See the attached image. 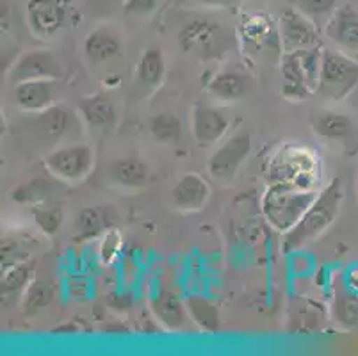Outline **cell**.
I'll use <instances>...</instances> for the list:
<instances>
[{
    "label": "cell",
    "instance_id": "6da1fadb",
    "mask_svg": "<svg viewBox=\"0 0 358 356\" xmlns=\"http://www.w3.org/2000/svg\"><path fill=\"white\" fill-rule=\"evenodd\" d=\"M343 200V180L338 176H335L327 187L317 192L315 200L312 201L307 212L301 215V220L287 234H284L282 251L284 253H294L299 248H303L305 244L312 243L317 237H321L335 223V220H337Z\"/></svg>",
    "mask_w": 358,
    "mask_h": 356
},
{
    "label": "cell",
    "instance_id": "7a4b0ae2",
    "mask_svg": "<svg viewBox=\"0 0 358 356\" xmlns=\"http://www.w3.org/2000/svg\"><path fill=\"white\" fill-rule=\"evenodd\" d=\"M315 196L317 191L314 189L298 187L287 182H271L262 194L260 211L273 230L287 234L301 220Z\"/></svg>",
    "mask_w": 358,
    "mask_h": 356
},
{
    "label": "cell",
    "instance_id": "3957f363",
    "mask_svg": "<svg viewBox=\"0 0 358 356\" xmlns=\"http://www.w3.org/2000/svg\"><path fill=\"white\" fill-rule=\"evenodd\" d=\"M358 86V59L341 50L323 48L315 93L328 102L346 100Z\"/></svg>",
    "mask_w": 358,
    "mask_h": 356
},
{
    "label": "cell",
    "instance_id": "277c9868",
    "mask_svg": "<svg viewBox=\"0 0 358 356\" xmlns=\"http://www.w3.org/2000/svg\"><path fill=\"white\" fill-rule=\"evenodd\" d=\"M95 166V152L87 143H68L45 157V169L64 184H80Z\"/></svg>",
    "mask_w": 358,
    "mask_h": 356
},
{
    "label": "cell",
    "instance_id": "5b68a950",
    "mask_svg": "<svg viewBox=\"0 0 358 356\" xmlns=\"http://www.w3.org/2000/svg\"><path fill=\"white\" fill-rule=\"evenodd\" d=\"M273 182H287L303 189H314L319 178V159L305 146H285L271 162Z\"/></svg>",
    "mask_w": 358,
    "mask_h": 356
},
{
    "label": "cell",
    "instance_id": "8992f818",
    "mask_svg": "<svg viewBox=\"0 0 358 356\" xmlns=\"http://www.w3.org/2000/svg\"><path fill=\"white\" fill-rule=\"evenodd\" d=\"M77 20L79 11L73 0H29L27 24L38 39H52Z\"/></svg>",
    "mask_w": 358,
    "mask_h": 356
},
{
    "label": "cell",
    "instance_id": "52a82bcc",
    "mask_svg": "<svg viewBox=\"0 0 358 356\" xmlns=\"http://www.w3.org/2000/svg\"><path fill=\"white\" fill-rule=\"evenodd\" d=\"M178 45L185 54L210 61L229 50V34L210 20H193L178 32Z\"/></svg>",
    "mask_w": 358,
    "mask_h": 356
},
{
    "label": "cell",
    "instance_id": "ba28073f",
    "mask_svg": "<svg viewBox=\"0 0 358 356\" xmlns=\"http://www.w3.org/2000/svg\"><path fill=\"white\" fill-rule=\"evenodd\" d=\"M252 150V132L250 130H237L209 157V162H207L209 175L214 180L229 184L236 178L244 162L248 161Z\"/></svg>",
    "mask_w": 358,
    "mask_h": 356
},
{
    "label": "cell",
    "instance_id": "9c48e42d",
    "mask_svg": "<svg viewBox=\"0 0 358 356\" xmlns=\"http://www.w3.org/2000/svg\"><path fill=\"white\" fill-rule=\"evenodd\" d=\"M278 34L282 52H299L323 47L317 25L294 8H287L278 16Z\"/></svg>",
    "mask_w": 358,
    "mask_h": 356
},
{
    "label": "cell",
    "instance_id": "30bf717a",
    "mask_svg": "<svg viewBox=\"0 0 358 356\" xmlns=\"http://www.w3.org/2000/svg\"><path fill=\"white\" fill-rule=\"evenodd\" d=\"M237 34H239L244 54L259 55L269 50H282L278 22H273L271 16L264 13L244 16Z\"/></svg>",
    "mask_w": 358,
    "mask_h": 356
},
{
    "label": "cell",
    "instance_id": "8fae6325",
    "mask_svg": "<svg viewBox=\"0 0 358 356\" xmlns=\"http://www.w3.org/2000/svg\"><path fill=\"white\" fill-rule=\"evenodd\" d=\"M312 130L330 145L338 146L350 157L358 153V127L348 114L324 111L312 118Z\"/></svg>",
    "mask_w": 358,
    "mask_h": 356
},
{
    "label": "cell",
    "instance_id": "7c38bea8",
    "mask_svg": "<svg viewBox=\"0 0 358 356\" xmlns=\"http://www.w3.org/2000/svg\"><path fill=\"white\" fill-rule=\"evenodd\" d=\"M63 77L64 64L50 50L25 52L9 71L13 86L25 80H61Z\"/></svg>",
    "mask_w": 358,
    "mask_h": 356
},
{
    "label": "cell",
    "instance_id": "4fadbf2b",
    "mask_svg": "<svg viewBox=\"0 0 358 356\" xmlns=\"http://www.w3.org/2000/svg\"><path fill=\"white\" fill-rule=\"evenodd\" d=\"M232 120L220 107L209 104H194L191 111V134L200 148L217 145L230 132Z\"/></svg>",
    "mask_w": 358,
    "mask_h": 356
},
{
    "label": "cell",
    "instance_id": "5bb4252c",
    "mask_svg": "<svg viewBox=\"0 0 358 356\" xmlns=\"http://www.w3.org/2000/svg\"><path fill=\"white\" fill-rule=\"evenodd\" d=\"M324 36L344 54L358 59V11L351 4L338 6L324 24Z\"/></svg>",
    "mask_w": 358,
    "mask_h": 356
},
{
    "label": "cell",
    "instance_id": "9a60e30c",
    "mask_svg": "<svg viewBox=\"0 0 358 356\" xmlns=\"http://www.w3.org/2000/svg\"><path fill=\"white\" fill-rule=\"evenodd\" d=\"M280 73H282L280 93L285 100L303 102L315 93L303 70L299 52H282V55H280Z\"/></svg>",
    "mask_w": 358,
    "mask_h": 356
},
{
    "label": "cell",
    "instance_id": "2e32d148",
    "mask_svg": "<svg viewBox=\"0 0 358 356\" xmlns=\"http://www.w3.org/2000/svg\"><path fill=\"white\" fill-rule=\"evenodd\" d=\"M116 221H118V212L113 205L100 204L80 208L73 225L75 239L91 241L102 237L115 228Z\"/></svg>",
    "mask_w": 358,
    "mask_h": 356
},
{
    "label": "cell",
    "instance_id": "e0dca14e",
    "mask_svg": "<svg viewBox=\"0 0 358 356\" xmlns=\"http://www.w3.org/2000/svg\"><path fill=\"white\" fill-rule=\"evenodd\" d=\"M210 184L198 173H185L171 189V201L180 212H198L210 198Z\"/></svg>",
    "mask_w": 358,
    "mask_h": 356
},
{
    "label": "cell",
    "instance_id": "ac0fdd59",
    "mask_svg": "<svg viewBox=\"0 0 358 356\" xmlns=\"http://www.w3.org/2000/svg\"><path fill=\"white\" fill-rule=\"evenodd\" d=\"M66 191V184L57 180L48 173V176H34L11 191V200L20 205H41L55 201Z\"/></svg>",
    "mask_w": 358,
    "mask_h": 356
},
{
    "label": "cell",
    "instance_id": "d6986e66",
    "mask_svg": "<svg viewBox=\"0 0 358 356\" xmlns=\"http://www.w3.org/2000/svg\"><path fill=\"white\" fill-rule=\"evenodd\" d=\"M77 127H79V118L66 104L55 102L48 109L38 113V129L41 136L54 143L63 141L64 137L77 130Z\"/></svg>",
    "mask_w": 358,
    "mask_h": 356
},
{
    "label": "cell",
    "instance_id": "ffe728a7",
    "mask_svg": "<svg viewBox=\"0 0 358 356\" xmlns=\"http://www.w3.org/2000/svg\"><path fill=\"white\" fill-rule=\"evenodd\" d=\"M55 83L57 80H25L13 90L16 106L25 113L38 114L55 104Z\"/></svg>",
    "mask_w": 358,
    "mask_h": 356
},
{
    "label": "cell",
    "instance_id": "44dd1931",
    "mask_svg": "<svg viewBox=\"0 0 358 356\" xmlns=\"http://www.w3.org/2000/svg\"><path fill=\"white\" fill-rule=\"evenodd\" d=\"M107 175H109V180L120 187L141 189L148 185L152 178V169L148 162L139 157H122L110 162Z\"/></svg>",
    "mask_w": 358,
    "mask_h": 356
},
{
    "label": "cell",
    "instance_id": "7402d4cb",
    "mask_svg": "<svg viewBox=\"0 0 358 356\" xmlns=\"http://www.w3.org/2000/svg\"><path fill=\"white\" fill-rule=\"evenodd\" d=\"M252 78L239 70H220L207 84V93L217 102L232 104L244 98L250 91Z\"/></svg>",
    "mask_w": 358,
    "mask_h": 356
},
{
    "label": "cell",
    "instance_id": "603a6c76",
    "mask_svg": "<svg viewBox=\"0 0 358 356\" xmlns=\"http://www.w3.org/2000/svg\"><path fill=\"white\" fill-rule=\"evenodd\" d=\"M152 310H154L155 319L171 332H182L187 328L189 322H193L185 301H182L171 290H159V294L152 301Z\"/></svg>",
    "mask_w": 358,
    "mask_h": 356
},
{
    "label": "cell",
    "instance_id": "cb8c5ba5",
    "mask_svg": "<svg viewBox=\"0 0 358 356\" xmlns=\"http://www.w3.org/2000/svg\"><path fill=\"white\" fill-rule=\"evenodd\" d=\"M122 38L110 27H99L84 39V55L90 63L103 64L122 55Z\"/></svg>",
    "mask_w": 358,
    "mask_h": 356
},
{
    "label": "cell",
    "instance_id": "d4e9b609",
    "mask_svg": "<svg viewBox=\"0 0 358 356\" xmlns=\"http://www.w3.org/2000/svg\"><path fill=\"white\" fill-rule=\"evenodd\" d=\"M77 111L91 129H109L116 123L115 102L103 93L80 98L77 102Z\"/></svg>",
    "mask_w": 358,
    "mask_h": 356
},
{
    "label": "cell",
    "instance_id": "484cf974",
    "mask_svg": "<svg viewBox=\"0 0 358 356\" xmlns=\"http://www.w3.org/2000/svg\"><path fill=\"white\" fill-rule=\"evenodd\" d=\"M166 77V59L161 48H146L136 66V83L143 90L155 91Z\"/></svg>",
    "mask_w": 358,
    "mask_h": 356
},
{
    "label": "cell",
    "instance_id": "4316f807",
    "mask_svg": "<svg viewBox=\"0 0 358 356\" xmlns=\"http://www.w3.org/2000/svg\"><path fill=\"white\" fill-rule=\"evenodd\" d=\"M189 318L198 329L205 333H216L220 329V308L216 301L201 294H191L185 299Z\"/></svg>",
    "mask_w": 358,
    "mask_h": 356
},
{
    "label": "cell",
    "instance_id": "83f0119b",
    "mask_svg": "<svg viewBox=\"0 0 358 356\" xmlns=\"http://www.w3.org/2000/svg\"><path fill=\"white\" fill-rule=\"evenodd\" d=\"M148 130L155 141L166 146H177L184 137L182 120L173 113H159L150 118Z\"/></svg>",
    "mask_w": 358,
    "mask_h": 356
},
{
    "label": "cell",
    "instance_id": "f1b7e54d",
    "mask_svg": "<svg viewBox=\"0 0 358 356\" xmlns=\"http://www.w3.org/2000/svg\"><path fill=\"white\" fill-rule=\"evenodd\" d=\"M55 298V287L52 285L48 280H31L27 287L24 289V296H22V313L24 315H36L43 308H47Z\"/></svg>",
    "mask_w": 358,
    "mask_h": 356
},
{
    "label": "cell",
    "instance_id": "f546056e",
    "mask_svg": "<svg viewBox=\"0 0 358 356\" xmlns=\"http://www.w3.org/2000/svg\"><path fill=\"white\" fill-rule=\"evenodd\" d=\"M32 218H34L36 227L40 228L45 235L54 237L64 223V211L61 205L50 201V204L34 205L32 207Z\"/></svg>",
    "mask_w": 358,
    "mask_h": 356
},
{
    "label": "cell",
    "instance_id": "4dcf8cb0",
    "mask_svg": "<svg viewBox=\"0 0 358 356\" xmlns=\"http://www.w3.org/2000/svg\"><path fill=\"white\" fill-rule=\"evenodd\" d=\"M334 318L338 325L344 328H357L358 326V294L353 290H343L335 294L334 305Z\"/></svg>",
    "mask_w": 358,
    "mask_h": 356
},
{
    "label": "cell",
    "instance_id": "1f68e13d",
    "mask_svg": "<svg viewBox=\"0 0 358 356\" xmlns=\"http://www.w3.org/2000/svg\"><path fill=\"white\" fill-rule=\"evenodd\" d=\"M294 9H298L301 15L310 18L315 25L319 22L327 24L335 9L338 8L337 0H289Z\"/></svg>",
    "mask_w": 358,
    "mask_h": 356
},
{
    "label": "cell",
    "instance_id": "d6a6232c",
    "mask_svg": "<svg viewBox=\"0 0 358 356\" xmlns=\"http://www.w3.org/2000/svg\"><path fill=\"white\" fill-rule=\"evenodd\" d=\"M31 266L27 262H18L8 267L2 274V294H15L24 290L31 283Z\"/></svg>",
    "mask_w": 358,
    "mask_h": 356
},
{
    "label": "cell",
    "instance_id": "836d02e7",
    "mask_svg": "<svg viewBox=\"0 0 358 356\" xmlns=\"http://www.w3.org/2000/svg\"><path fill=\"white\" fill-rule=\"evenodd\" d=\"M120 250H122V235H120V232L116 228H113L106 235H102V246H100L102 260L110 264L118 257Z\"/></svg>",
    "mask_w": 358,
    "mask_h": 356
},
{
    "label": "cell",
    "instance_id": "e575fe53",
    "mask_svg": "<svg viewBox=\"0 0 358 356\" xmlns=\"http://www.w3.org/2000/svg\"><path fill=\"white\" fill-rule=\"evenodd\" d=\"M159 6V0H125L123 11L125 15H150Z\"/></svg>",
    "mask_w": 358,
    "mask_h": 356
},
{
    "label": "cell",
    "instance_id": "d590c367",
    "mask_svg": "<svg viewBox=\"0 0 358 356\" xmlns=\"http://www.w3.org/2000/svg\"><path fill=\"white\" fill-rule=\"evenodd\" d=\"M107 306L115 312H129L134 306V298L127 292H113L107 296Z\"/></svg>",
    "mask_w": 358,
    "mask_h": 356
},
{
    "label": "cell",
    "instance_id": "8d00e7d4",
    "mask_svg": "<svg viewBox=\"0 0 358 356\" xmlns=\"http://www.w3.org/2000/svg\"><path fill=\"white\" fill-rule=\"evenodd\" d=\"M87 292H90V283H87V280L80 278V276H73L68 282V294H70L71 298H86Z\"/></svg>",
    "mask_w": 358,
    "mask_h": 356
},
{
    "label": "cell",
    "instance_id": "74e56055",
    "mask_svg": "<svg viewBox=\"0 0 358 356\" xmlns=\"http://www.w3.org/2000/svg\"><path fill=\"white\" fill-rule=\"evenodd\" d=\"M198 4L201 6H209V8H220V9H227L232 8V6H237L241 0H194Z\"/></svg>",
    "mask_w": 358,
    "mask_h": 356
},
{
    "label": "cell",
    "instance_id": "f35d334b",
    "mask_svg": "<svg viewBox=\"0 0 358 356\" xmlns=\"http://www.w3.org/2000/svg\"><path fill=\"white\" fill-rule=\"evenodd\" d=\"M346 283H348V289L358 294V266L351 267V269L348 271Z\"/></svg>",
    "mask_w": 358,
    "mask_h": 356
},
{
    "label": "cell",
    "instance_id": "ab89813d",
    "mask_svg": "<svg viewBox=\"0 0 358 356\" xmlns=\"http://www.w3.org/2000/svg\"><path fill=\"white\" fill-rule=\"evenodd\" d=\"M116 4H125V0H91V6L95 9H102V13L106 11L107 8H115Z\"/></svg>",
    "mask_w": 358,
    "mask_h": 356
},
{
    "label": "cell",
    "instance_id": "60d3db41",
    "mask_svg": "<svg viewBox=\"0 0 358 356\" xmlns=\"http://www.w3.org/2000/svg\"><path fill=\"white\" fill-rule=\"evenodd\" d=\"M357 200H358V184H357Z\"/></svg>",
    "mask_w": 358,
    "mask_h": 356
}]
</instances>
